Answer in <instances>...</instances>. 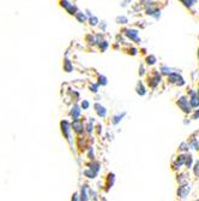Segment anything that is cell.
<instances>
[{"label":"cell","instance_id":"1","mask_svg":"<svg viewBox=\"0 0 199 201\" xmlns=\"http://www.w3.org/2000/svg\"><path fill=\"white\" fill-rule=\"evenodd\" d=\"M179 106L185 111V112H188L190 111V106H187V101H186V99H181L180 101H179Z\"/></svg>","mask_w":199,"mask_h":201},{"label":"cell","instance_id":"2","mask_svg":"<svg viewBox=\"0 0 199 201\" xmlns=\"http://www.w3.org/2000/svg\"><path fill=\"white\" fill-rule=\"evenodd\" d=\"M95 107L98 108L97 111H98V115H100L101 117H104V116H106V110H104V107H102V106H100V105H96Z\"/></svg>","mask_w":199,"mask_h":201},{"label":"cell","instance_id":"3","mask_svg":"<svg viewBox=\"0 0 199 201\" xmlns=\"http://www.w3.org/2000/svg\"><path fill=\"white\" fill-rule=\"evenodd\" d=\"M127 35L130 36V37H132V39H136V36H137V31H135V30H128V33H127Z\"/></svg>","mask_w":199,"mask_h":201},{"label":"cell","instance_id":"4","mask_svg":"<svg viewBox=\"0 0 199 201\" xmlns=\"http://www.w3.org/2000/svg\"><path fill=\"white\" fill-rule=\"evenodd\" d=\"M194 172H195V175H198L199 176V161L195 164V169H194Z\"/></svg>","mask_w":199,"mask_h":201},{"label":"cell","instance_id":"5","mask_svg":"<svg viewBox=\"0 0 199 201\" xmlns=\"http://www.w3.org/2000/svg\"><path fill=\"white\" fill-rule=\"evenodd\" d=\"M183 3H185V5H190L188 3H194V0H183Z\"/></svg>","mask_w":199,"mask_h":201},{"label":"cell","instance_id":"6","mask_svg":"<svg viewBox=\"0 0 199 201\" xmlns=\"http://www.w3.org/2000/svg\"><path fill=\"white\" fill-rule=\"evenodd\" d=\"M88 106H89V104H88V103H86V101H85V103H84V104H83V107H84V108H86V107H88Z\"/></svg>","mask_w":199,"mask_h":201}]
</instances>
